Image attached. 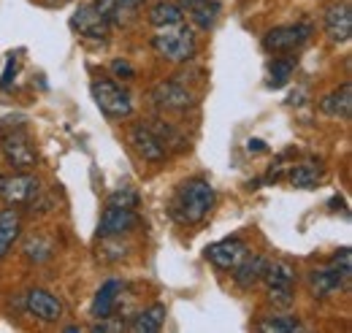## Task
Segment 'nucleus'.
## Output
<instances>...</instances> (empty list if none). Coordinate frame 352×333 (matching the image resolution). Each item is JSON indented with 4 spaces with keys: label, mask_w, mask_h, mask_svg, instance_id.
Wrapping results in <instances>:
<instances>
[{
    "label": "nucleus",
    "mask_w": 352,
    "mask_h": 333,
    "mask_svg": "<svg viewBox=\"0 0 352 333\" xmlns=\"http://www.w3.org/2000/svg\"><path fill=\"white\" fill-rule=\"evenodd\" d=\"M184 19L179 3H168V0H160L149 8V25L155 28H171V25H179Z\"/></svg>",
    "instance_id": "23"
},
{
    "label": "nucleus",
    "mask_w": 352,
    "mask_h": 333,
    "mask_svg": "<svg viewBox=\"0 0 352 333\" xmlns=\"http://www.w3.org/2000/svg\"><path fill=\"white\" fill-rule=\"evenodd\" d=\"M258 328L265 333H271V331L290 333V331H301V323H298L296 317H268V320H263Z\"/></svg>",
    "instance_id": "26"
},
{
    "label": "nucleus",
    "mask_w": 352,
    "mask_h": 333,
    "mask_svg": "<svg viewBox=\"0 0 352 333\" xmlns=\"http://www.w3.org/2000/svg\"><path fill=\"white\" fill-rule=\"evenodd\" d=\"M311 28L309 25H285V28H274L263 36V49L271 54H287L296 52L309 41Z\"/></svg>",
    "instance_id": "6"
},
{
    "label": "nucleus",
    "mask_w": 352,
    "mask_h": 333,
    "mask_svg": "<svg viewBox=\"0 0 352 333\" xmlns=\"http://www.w3.org/2000/svg\"><path fill=\"white\" fill-rule=\"evenodd\" d=\"M141 3L144 0H95L92 6L114 28V25H128L131 19H135V11L141 8Z\"/></svg>",
    "instance_id": "15"
},
{
    "label": "nucleus",
    "mask_w": 352,
    "mask_h": 333,
    "mask_svg": "<svg viewBox=\"0 0 352 333\" xmlns=\"http://www.w3.org/2000/svg\"><path fill=\"white\" fill-rule=\"evenodd\" d=\"M152 100H155L160 109H166V111H184V109L192 103V95H190L179 82H163L155 87Z\"/></svg>",
    "instance_id": "16"
},
{
    "label": "nucleus",
    "mask_w": 352,
    "mask_h": 333,
    "mask_svg": "<svg viewBox=\"0 0 352 333\" xmlns=\"http://www.w3.org/2000/svg\"><path fill=\"white\" fill-rule=\"evenodd\" d=\"M57 3H63V0H57Z\"/></svg>",
    "instance_id": "34"
},
{
    "label": "nucleus",
    "mask_w": 352,
    "mask_h": 333,
    "mask_svg": "<svg viewBox=\"0 0 352 333\" xmlns=\"http://www.w3.org/2000/svg\"><path fill=\"white\" fill-rule=\"evenodd\" d=\"M152 46L157 49L160 57L171 60V63H187L195 57V33L190 25H171V28H160V36L152 39Z\"/></svg>",
    "instance_id": "2"
},
{
    "label": "nucleus",
    "mask_w": 352,
    "mask_h": 333,
    "mask_svg": "<svg viewBox=\"0 0 352 333\" xmlns=\"http://www.w3.org/2000/svg\"><path fill=\"white\" fill-rule=\"evenodd\" d=\"M131 144L133 149L138 152V158H144L146 163H163L166 160V144L157 138L155 127H146V125H133L131 127Z\"/></svg>",
    "instance_id": "10"
},
{
    "label": "nucleus",
    "mask_w": 352,
    "mask_h": 333,
    "mask_svg": "<svg viewBox=\"0 0 352 333\" xmlns=\"http://www.w3.org/2000/svg\"><path fill=\"white\" fill-rule=\"evenodd\" d=\"M320 179H322V168L314 166V163H301V166H296L293 171H290V182H293V187H301V190L314 187Z\"/></svg>",
    "instance_id": "24"
},
{
    "label": "nucleus",
    "mask_w": 352,
    "mask_h": 333,
    "mask_svg": "<svg viewBox=\"0 0 352 333\" xmlns=\"http://www.w3.org/2000/svg\"><path fill=\"white\" fill-rule=\"evenodd\" d=\"M293 68H296L293 60H282V57L274 60L271 68H268V76H271L268 87H282V84H287V79L293 76Z\"/></svg>",
    "instance_id": "25"
},
{
    "label": "nucleus",
    "mask_w": 352,
    "mask_h": 333,
    "mask_svg": "<svg viewBox=\"0 0 352 333\" xmlns=\"http://www.w3.org/2000/svg\"><path fill=\"white\" fill-rule=\"evenodd\" d=\"M41 193V182L30 173H11V176H0V198L8 206H25L33 204Z\"/></svg>",
    "instance_id": "5"
},
{
    "label": "nucleus",
    "mask_w": 352,
    "mask_h": 333,
    "mask_svg": "<svg viewBox=\"0 0 352 333\" xmlns=\"http://www.w3.org/2000/svg\"><path fill=\"white\" fill-rule=\"evenodd\" d=\"M71 28L79 36L92 39V41H106L109 39V30H111V25L100 17V11L92 3H85V6L76 8V14L71 17Z\"/></svg>",
    "instance_id": "8"
},
{
    "label": "nucleus",
    "mask_w": 352,
    "mask_h": 333,
    "mask_svg": "<svg viewBox=\"0 0 352 333\" xmlns=\"http://www.w3.org/2000/svg\"><path fill=\"white\" fill-rule=\"evenodd\" d=\"M52 252H54V247H52L49 241H44V239H30V241L25 244V255H28L30 260H36V263L49 260V257H52Z\"/></svg>",
    "instance_id": "27"
},
{
    "label": "nucleus",
    "mask_w": 352,
    "mask_h": 333,
    "mask_svg": "<svg viewBox=\"0 0 352 333\" xmlns=\"http://www.w3.org/2000/svg\"><path fill=\"white\" fill-rule=\"evenodd\" d=\"M135 222H138L135 208L106 206V211L100 214V222H98V236L100 239H120V236L131 233Z\"/></svg>",
    "instance_id": "9"
},
{
    "label": "nucleus",
    "mask_w": 352,
    "mask_h": 333,
    "mask_svg": "<svg viewBox=\"0 0 352 333\" xmlns=\"http://www.w3.org/2000/svg\"><path fill=\"white\" fill-rule=\"evenodd\" d=\"M25 306L41 323H60L63 320V303L57 301V295H52L49 290L33 288V290L25 295Z\"/></svg>",
    "instance_id": "11"
},
{
    "label": "nucleus",
    "mask_w": 352,
    "mask_h": 333,
    "mask_svg": "<svg viewBox=\"0 0 352 333\" xmlns=\"http://www.w3.org/2000/svg\"><path fill=\"white\" fill-rule=\"evenodd\" d=\"M111 74H114L117 79H133V76H135L133 65L125 63V60H114V63H111Z\"/></svg>",
    "instance_id": "30"
},
{
    "label": "nucleus",
    "mask_w": 352,
    "mask_h": 333,
    "mask_svg": "<svg viewBox=\"0 0 352 333\" xmlns=\"http://www.w3.org/2000/svg\"><path fill=\"white\" fill-rule=\"evenodd\" d=\"M320 109L328 117H339V120H350L352 114V84L344 82L339 89H333L331 95H325L320 100Z\"/></svg>",
    "instance_id": "20"
},
{
    "label": "nucleus",
    "mask_w": 352,
    "mask_h": 333,
    "mask_svg": "<svg viewBox=\"0 0 352 333\" xmlns=\"http://www.w3.org/2000/svg\"><path fill=\"white\" fill-rule=\"evenodd\" d=\"M325 33L328 39L336 43H347L352 36V8L347 0L342 3H333L328 11H325Z\"/></svg>",
    "instance_id": "12"
},
{
    "label": "nucleus",
    "mask_w": 352,
    "mask_h": 333,
    "mask_svg": "<svg viewBox=\"0 0 352 333\" xmlns=\"http://www.w3.org/2000/svg\"><path fill=\"white\" fill-rule=\"evenodd\" d=\"M179 8L182 14L190 17V22L201 30H212L220 19V11L222 6L217 0H179Z\"/></svg>",
    "instance_id": "14"
},
{
    "label": "nucleus",
    "mask_w": 352,
    "mask_h": 333,
    "mask_svg": "<svg viewBox=\"0 0 352 333\" xmlns=\"http://www.w3.org/2000/svg\"><path fill=\"white\" fill-rule=\"evenodd\" d=\"M247 149H250V152H263L265 144L261 138H250V141H247Z\"/></svg>",
    "instance_id": "33"
},
{
    "label": "nucleus",
    "mask_w": 352,
    "mask_h": 333,
    "mask_svg": "<svg viewBox=\"0 0 352 333\" xmlns=\"http://www.w3.org/2000/svg\"><path fill=\"white\" fill-rule=\"evenodd\" d=\"M214 206V187L195 176V179H187L179 184L174 195V217L182 225H198L206 219V214Z\"/></svg>",
    "instance_id": "1"
},
{
    "label": "nucleus",
    "mask_w": 352,
    "mask_h": 333,
    "mask_svg": "<svg viewBox=\"0 0 352 333\" xmlns=\"http://www.w3.org/2000/svg\"><path fill=\"white\" fill-rule=\"evenodd\" d=\"M125 328V323H111V317H103L98 325H92V331L95 333H109V331H122Z\"/></svg>",
    "instance_id": "31"
},
{
    "label": "nucleus",
    "mask_w": 352,
    "mask_h": 333,
    "mask_svg": "<svg viewBox=\"0 0 352 333\" xmlns=\"http://www.w3.org/2000/svg\"><path fill=\"white\" fill-rule=\"evenodd\" d=\"M331 268H333V271H339L344 279H350L352 277V255H350L347 247H344V250H339L333 257H331Z\"/></svg>",
    "instance_id": "29"
},
{
    "label": "nucleus",
    "mask_w": 352,
    "mask_h": 333,
    "mask_svg": "<svg viewBox=\"0 0 352 333\" xmlns=\"http://www.w3.org/2000/svg\"><path fill=\"white\" fill-rule=\"evenodd\" d=\"M106 206H122V208H138V193L131 187H120L117 193L109 195V204Z\"/></svg>",
    "instance_id": "28"
},
{
    "label": "nucleus",
    "mask_w": 352,
    "mask_h": 333,
    "mask_svg": "<svg viewBox=\"0 0 352 333\" xmlns=\"http://www.w3.org/2000/svg\"><path fill=\"white\" fill-rule=\"evenodd\" d=\"M263 268H265V257L247 252V255L230 268V271H233V282H236L241 290H250V288H255V285L261 282Z\"/></svg>",
    "instance_id": "17"
},
{
    "label": "nucleus",
    "mask_w": 352,
    "mask_h": 333,
    "mask_svg": "<svg viewBox=\"0 0 352 333\" xmlns=\"http://www.w3.org/2000/svg\"><path fill=\"white\" fill-rule=\"evenodd\" d=\"M92 98H95L98 109L111 120H125V117L133 114L131 95L114 82H106V79L92 82Z\"/></svg>",
    "instance_id": "4"
},
{
    "label": "nucleus",
    "mask_w": 352,
    "mask_h": 333,
    "mask_svg": "<svg viewBox=\"0 0 352 333\" xmlns=\"http://www.w3.org/2000/svg\"><path fill=\"white\" fill-rule=\"evenodd\" d=\"M0 149L14 168L36 166V147L30 144V136L25 130H8L6 136H0Z\"/></svg>",
    "instance_id": "7"
},
{
    "label": "nucleus",
    "mask_w": 352,
    "mask_h": 333,
    "mask_svg": "<svg viewBox=\"0 0 352 333\" xmlns=\"http://www.w3.org/2000/svg\"><path fill=\"white\" fill-rule=\"evenodd\" d=\"M344 282L347 279L333 268H317V271L309 274V290L314 298H328V295L339 292L344 288Z\"/></svg>",
    "instance_id": "19"
},
{
    "label": "nucleus",
    "mask_w": 352,
    "mask_h": 333,
    "mask_svg": "<svg viewBox=\"0 0 352 333\" xmlns=\"http://www.w3.org/2000/svg\"><path fill=\"white\" fill-rule=\"evenodd\" d=\"M19 230H22V222H19L16 208H6V211H0V260L6 257V252L11 250V244L16 241Z\"/></svg>",
    "instance_id": "22"
},
{
    "label": "nucleus",
    "mask_w": 352,
    "mask_h": 333,
    "mask_svg": "<svg viewBox=\"0 0 352 333\" xmlns=\"http://www.w3.org/2000/svg\"><path fill=\"white\" fill-rule=\"evenodd\" d=\"M166 323V306L155 303L149 309H144L138 317H133V323L128 325L133 333H157Z\"/></svg>",
    "instance_id": "21"
},
{
    "label": "nucleus",
    "mask_w": 352,
    "mask_h": 333,
    "mask_svg": "<svg viewBox=\"0 0 352 333\" xmlns=\"http://www.w3.org/2000/svg\"><path fill=\"white\" fill-rule=\"evenodd\" d=\"M14 71H16V60L11 57L6 71H3V79H0V89H11V79H14Z\"/></svg>",
    "instance_id": "32"
},
{
    "label": "nucleus",
    "mask_w": 352,
    "mask_h": 333,
    "mask_svg": "<svg viewBox=\"0 0 352 333\" xmlns=\"http://www.w3.org/2000/svg\"><path fill=\"white\" fill-rule=\"evenodd\" d=\"M263 279L268 285V298L276 306H290L293 303V288L298 279V271L287 260H265Z\"/></svg>",
    "instance_id": "3"
},
{
    "label": "nucleus",
    "mask_w": 352,
    "mask_h": 333,
    "mask_svg": "<svg viewBox=\"0 0 352 333\" xmlns=\"http://www.w3.org/2000/svg\"><path fill=\"white\" fill-rule=\"evenodd\" d=\"M247 244L241 241V239H222L217 244H209L204 255H206V260L212 263V266H217L222 271H230L244 255H247Z\"/></svg>",
    "instance_id": "13"
},
{
    "label": "nucleus",
    "mask_w": 352,
    "mask_h": 333,
    "mask_svg": "<svg viewBox=\"0 0 352 333\" xmlns=\"http://www.w3.org/2000/svg\"><path fill=\"white\" fill-rule=\"evenodd\" d=\"M120 295H122V282H117V279L103 282L100 290L95 292V298H92V306H89L92 317H98V320L111 317L114 309H117V303H120Z\"/></svg>",
    "instance_id": "18"
}]
</instances>
